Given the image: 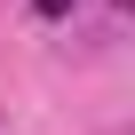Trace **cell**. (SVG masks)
I'll return each mask as SVG.
<instances>
[{
  "instance_id": "1",
  "label": "cell",
  "mask_w": 135,
  "mask_h": 135,
  "mask_svg": "<svg viewBox=\"0 0 135 135\" xmlns=\"http://www.w3.org/2000/svg\"><path fill=\"white\" fill-rule=\"evenodd\" d=\"M32 8H40V16H72V0H32Z\"/></svg>"
},
{
  "instance_id": "2",
  "label": "cell",
  "mask_w": 135,
  "mask_h": 135,
  "mask_svg": "<svg viewBox=\"0 0 135 135\" xmlns=\"http://www.w3.org/2000/svg\"><path fill=\"white\" fill-rule=\"evenodd\" d=\"M119 8H127V0H119Z\"/></svg>"
}]
</instances>
